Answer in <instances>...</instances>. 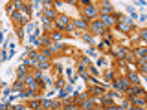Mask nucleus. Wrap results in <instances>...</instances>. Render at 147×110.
Returning a JSON list of instances; mask_svg holds the SVG:
<instances>
[{"instance_id":"obj_1","label":"nucleus","mask_w":147,"mask_h":110,"mask_svg":"<svg viewBox=\"0 0 147 110\" xmlns=\"http://www.w3.org/2000/svg\"><path fill=\"white\" fill-rule=\"evenodd\" d=\"M81 18H85L86 22H92L99 17V11H98V2H88L85 7H81Z\"/></svg>"},{"instance_id":"obj_2","label":"nucleus","mask_w":147,"mask_h":110,"mask_svg":"<svg viewBox=\"0 0 147 110\" xmlns=\"http://www.w3.org/2000/svg\"><path fill=\"white\" fill-rule=\"evenodd\" d=\"M88 33H90V35H105V37H112V35H110V31L103 26V22H101L99 18H96V20L88 22Z\"/></svg>"},{"instance_id":"obj_3","label":"nucleus","mask_w":147,"mask_h":110,"mask_svg":"<svg viewBox=\"0 0 147 110\" xmlns=\"http://www.w3.org/2000/svg\"><path fill=\"white\" fill-rule=\"evenodd\" d=\"M116 28H118V31H121V33H125V35L132 33V31H136V28H134V24H132V20H131L129 17H123V15L119 17Z\"/></svg>"},{"instance_id":"obj_4","label":"nucleus","mask_w":147,"mask_h":110,"mask_svg":"<svg viewBox=\"0 0 147 110\" xmlns=\"http://www.w3.org/2000/svg\"><path fill=\"white\" fill-rule=\"evenodd\" d=\"M119 17H121V13H112V15H101L99 17V20L103 22V26L107 28H116V24H118V20H119Z\"/></svg>"},{"instance_id":"obj_5","label":"nucleus","mask_w":147,"mask_h":110,"mask_svg":"<svg viewBox=\"0 0 147 110\" xmlns=\"http://www.w3.org/2000/svg\"><path fill=\"white\" fill-rule=\"evenodd\" d=\"M72 22V18L68 17V15H57V18L53 20V30H57V31H64V28H66L68 24Z\"/></svg>"},{"instance_id":"obj_6","label":"nucleus","mask_w":147,"mask_h":110,"mask_svg":"<svg viewBox=\"0 0 147 110\" xmlns=\"http://www.w3.org/2000/svg\"><path fill=\"white\" fill-rule=\"evenodd\" d=\"M98 11H99V17H101V15H112V13H116V9H114L112 2L103 0V2H98Z\"/></svg>"},{"instance_id":"obj_7","label":"nucleus","mask_w":147,"mask_h":110,"mask_svg":"<svg viewBox=\"0 0 147 110\" xmlns=\"http://www.w3.org/2000/svg\"><path fill=\"white\" fill-rule=\"evenodd\" d=\"M131 95H142V97H145V88L142 85H131V88L125 92V97H131Z\"/></svg>"},{"instance_id":"obj_8","label":"nucleus","mask_w":147,"mask_h":110,"mask_svg":"<svg viewBox=\"0 0 147 110\" xmlns=\"http://www.w3.org/2000/svg\"><path fill=\"white\" fill-rule=\"evenodd\" d=\"M40 95V92L39 90H31V88H24L22 92H18V97H22V99H37Z\"/></svg>"},{"instance_id":"obj_9","label":"nucleus","mask_w":147,"mask_h":110,"mask_svg":"<svg viewBox=\"0 0 147 110\" xmlns=\"http://www.w3.org/2000/svg\"><path fill=\"white\" fill-rule=\"evenodd\" d=\"M22 82H24V86H26V88H31V90H39V92H42V90H40V86L37 85V81L33 79V75H31V72L28 73V75L24 77V79H22Z\"/></svg>"},{"instance_id":"obj_10","label":"nucleus","mask_w":147,"mask_h":110,"mask_svg":"<svg viewBox=\"0 0 147 110\" xmlns=\"http://www.w3.org/2000/svg\"><path fill=\"white\" fill-rule=\"evenodd\" d=\"M131 101V107L132 108H140V107H145L147 105V99L142 97V95H131V97H127Z\"/></svg>"},{"instance_id":"obj_11","label":"nucleus","mask_w":147,"mask_h":110,"mask_svg":"<svg viewBox=\"0 0 147 110\" xmlns=\"http://www.w3.org/2000/svg\"><path fill=\"white\" fill-rule=\"evenodd\" d=\"M110 52H112V55L118 59V61H123V57H125V53L129 52V48H125V46H112Z\"/></svg>"},{"instance_id":"obj_12","label":"nucleus","mask_w":147,"mask_h":110,"mask_svg":"<svg viewBox=\"0 0 147 110\" xmlns=\"http://www.w3.org/2000/svg\"><path fill=\"white\" fill-rule=\"evenodd\" d=\"M132 55H134V59H136V62L138 61H147V48L145 46H138V48L132 50Z\"/></svg>"},{"instance_id":"obj_13","label":"nucleus","mask_w":147,"mask_h":110,"mask_svg":"<svg viewBox=\"0 0 147 110\" xmlns=\"http://www.w3.org/2000/svg\"><path fill=\"white\" fill-rule=\"evenodd\" d=\"M57 15H59L57 9H53V7H42V18H46V20L53 22L55 18H57Z\"/></svg>"},{"instance_id":"obj_14","label":"nucleus","mask_w":147,"mask_h":110,"mask_svg":"<svg viewBox=\"0 0 147 110\" xmlns=\"http://www.w3.org/2000/svg\"><path fill=\"white\" fill-rule=\"evenodd\" d=\"M48 37H50V40H52V42H63V40L66 39V35H64L63 31H57V30L50 31V33H48Z\"/></svg>"},{"instance_id":"obj_15","label":"nucleus","mask_w":147,"mask_h":110,"mask_svg":"<svg viewBox=\"0 0 147 110\" xmlns=\"http://www.w3.org/2000/svg\"><path fill=\"white\" fill-rule=\"evenodd\" d=\"M72 22H74V26H76L77 31H83V33L88 31V22H86L85 18H76V20H72Z\"/></svg>"},{"instance_id":"obj_16","label":"nucleus","mask_w":147,"mask_h":110,"mask_svg":"<svg viewBox=\"0 0 147 110\" xmlns=\"http://www.w3.org/2000/svg\"><path fill=\"white\" fill-rule=\"evenodd\" d=\"M110 88L119 92V94H125V88H123V79H121V77H116V79L110 82Z\"/></svg>"},{"instance_id":"obj_17","label":"nucleus","mask_w":147,"mask_h":110,"mask_svg":"<svg viewBox=\"0 0 147 110\" xmlns=\"http://www.w3.org/2000/svg\"><path fill=\"white\" fill-rule=\"evenodd\" d=\"M26 107L30 108V110H42V99H40V97H37V99H30Z\"/></svg>"},{"instance_id":"obj_18","label":"nucleus","mask_w":147,"mask_h":110,"mask_svg":"<svg viewBox=\"0 0 147 110\" xmlns=\"http://www.w3.org/2000/svg\"><path fill=\"white\" fill-rule=\"evenodd\" d=\"M127 79H129V82H131V85H140V82H142V77L138 75L136 72H129V73H127Z\"/></svg>"},{"instance_id":"obj_19","label":"nucleus","mask_w":147,"mask_h":110,"mask_svg":"<svg viewBox=\"0 0 147 110\" xmlns=\"http://www.w3.org/2000/svg\"><path fill=\"white\" fill-rule=\"evenodd\" d=\"M77 75H79L81 79H86V77H88V68H86L85 64L77 62Z\"/></svg>"},{"instance_id":"obj_20","label":"nucleus","mask_w":147,"mask_h":110,"mask_svg":"<svg viewBox=\"0 0 147 110\" xmlns=\"http://www.w3.org/2000/svg\"><path fill=\"white\" fill-rule=\"evenodd\" d=\"M50 66H52V61H39L37 62V70H42V72H46V70H50Z\"/></svg>"},{"instance_id":"obj_21","label":"nucleus","mask_w":147,"mask_h":110,"mask_svg":"<svg viewBox=\"0 0 147 110\" xmlns=\"http://www.w3.org/2000/svg\"><path fill=\"white\" fill-rule=\"evenodd\" d=\"M24 88H26V86H24V82H22V81H15L11 85V92H22Z\"/></svg>"},{"instance_id":"obj_22","label":"nucleus","mask_w":147,"mask_h":110,"mask_svg":"<svg viewBox=\"0 0 147 110\" xmlns=\"http://www.w3.org/2000/svg\"><path fill=\"white\" fill-rule=\"evenodd\" d=\"M20 13H22V15H24L26 18H28V17H31V13H33V11H31V4H30V2H24V7H22V11H20Z\"/></svg>"},{"instance_id":"obj_23","label":"nucleus","mask_w":147,"mask_h":110,"mask_svg":"<svg viewBox=\"0 0 147 110\" xmlns=\"http://www.w3.org/2000/svg\"><path fill=\"white\" fill-rule=\"evenodd\" d=\"M24 33H28V37L35 33V24H33V22H26V26H24Z\"/></svg>"},{"instance_id":"obj_24","label":"nucleus","mask_w":147,"mask_h":110,"mask_svg":"<svg viewBox=\"0 0 147 110\" xmlns=\"http://www.w3.org/2000/svg\"><path fill=\"white\" fill-rule=\"evenodd\" d=\"M81 37H83V40H85L86 44H90V46L94 44V35H90L88 31H85V33H81Z\"/></svg>"},{"instance_id":"obj_25","label":"nucleus","mask_w":147,"mask_h":110,"mask_svg":"<svg viewBox=\"0 0 147 110\" xmlns=\"http://www.w3.org/2000/svg\"><path fill=\"white\" fill-rule=\"evenodd\" d=\"M86 57H96V59H98L99 57V52L94 48V46H88V50H86Z\"/></svg>"},{"instance_id":"obj_26","label":"nucleus","mask_w":147,"mask_h":110,"mask_svg":"<svg viewBox=\"0 0 147 110\" xmlns=\"http://www.w3.org/2000/svg\"><path fill=\"white\" fill-rule=\"evenodd\" d=\"M11 6L15 11H22V7H24V2H20V0H15V2H11Z\"/></svg>"},{"instance_id":"obj_27","label":"nucleus","mask_w":147,"mask_h":110,"mask_svg":"<svg viewBox=\"0 0 147 110\" xmlns=\"http://www.w3.org/2000/svg\"><path fill=\"white\" fill-rule=\"evenodd\" d=\"M116 72H114V68H112V70H109L107 73H105V79H107V81H114V79H116Z\"/></svg>"},{"instance_id":"obj_28","label":"nucleus","mask_w":147,"mask_h":110,"mask_svg":"<svg viewBox=\"0 0 147 110\" xmlns=\"http://www.w3.org/2000/svg\"><path fill=\"white\" fill-rule=\"evenodd\" d=\"M138 37L142 39V46H144L145 44V39H147V31L144 30V28H142V30H138Z\"/></svg>"},{"instance_id":"obj_29","label":"nucleus","mask_w":147,"mask_h":110,"mask_svg":"<svg viewBox=\"0 0 147 110\" xmlns=\"http://www.w3.org/2000/svg\"><path fill=\"white\" fill-rule=\"evenodd\" d=\"M103 110H121V107H119L118 103H114V105H109V107H105Z\"/></svg>"},{"instance_id":"obj_30","label":"nucleus","mask_w":147,"mask_h":110,"mask_svg":"<svg viewBox=\"0 0 147 110\" xmlns=\"http://www.w3.org/2000/svg\"><path fill=\"white\" fill-rule=\"evenodd\" d=\"M119 107H121V110H127V108H132V107H131V101H129V99H125V101H123V103H121V105H119Z\"/></svg>"},{"instance_id":"obj_31","label":"nucleus","mask_w":147,"mask_h":110,"mask_svg":"<svg viewBox=\"0 0 147 110\" xmlns=\"http://www.w3.org/2000/svg\"><path fill=\"white\" fill-rule=\"evenodd\" d=\"M17 35H18V40H22V39H24V28H17Z\"/></svg>"},{"instance_id":"obj_32","label":"nucleus","mask_w":147,"mask_h":110,"mask_svg":"<svg viewBox=\"0 0 147 110\" xmlns=\"http://www.w3.org/2000/svg\"><path fill=\"white\" fill-rule=\"evenodd\" d=\"M0 110H9V105H7V103H6L4 99L0 101Z\"/></svg>"},{"instance_id":"obj_33","label":"nucleus","mask_w":147,"mask_h":110,"mask_svg":"<svg viewBox=\"0 0 147 110\" xmlns=\"http://www.w3.org/2000/svg\"><path fill=\"white\" fill-rule=\"evenodd\" d=\"M55 72H57L59 77H61V73H63V66H61V64H55Z\"/></svg>"},{"instance_id":"obj_34","label":"nucleus","mask_w":147,"mask_h":110,"mask_svg":"<svg viewBox=\"0 0 147 110\" xmlns=\"http://www.w3.org/2000/svg\"><path fill=\"white\" fill-rule=\"evenodd\" d=\"M103 64H105V57L99 55V57H98V66H103Z\"/></svg>"},{"instance_id":"obj_35","label":"nucleus","mask_w":147,"mask_h":110,"mask_svg":"<svg viewBox=\"0 0 147 110\" xmlns=\"http://www.w3.org/2000/svg\"><path fill=\"white\" fill-rule=\"evenodd\" d=\"M66 75H68V79H70V77L74 75V70H72V68H70V66H68V68H66Z\"/></svg>"},{"instance_id":"obj_36","label":"nucleus","mask_w":147,"mask_h":110,"mask_svg":"<svg viewBox=\"0 0 147 110\" xmlns=\"http://www.w3.org/2000/svg\"><path fill=\"white\" fill-rule=\"evenodd\" d=\"M15 110H28L26 105H18V107H15Z\"/></svg>"},{"instance_id":"obj_37","label":"nucleus","mask_w":147,"mask_h":110,"mask_svg":"<svg viewBox=\"0 0 147 110\" xmlns=\"http://www.w3.org/2000/svg\"><path fill=\"white\" fill-rule=\"evenodd\" d=\"M2 40H4V33H2V31H0V42H2Z\"/></svg>"},{"instance_id":"obj_38","label":"nucleus","mask_w":147,"mask_h":110,"mask_svg":"<svg viewBox=\"0 0 147 110\" xmlns=\"http://www.w3.org/2000/svg\"><path fill=\"white\" fill-rule=\"evenodd\" d=\"M4 86H6V85H4V82H0V90H2V88H4Z\"/></svg>"},{"instance_id":"obj_39","label":"nucleus","mask_w":147,"mask_h":110,"mask_svg":"<svg viewBox=\"0 0 147 110\" xmlns=\"http://www.w3.org/2000/svg\"><path fill=\"white\" fill-rule=\"evenodd\" d=\"M127 110H134V108H127Z\"/></svg>"}]
</instances>
